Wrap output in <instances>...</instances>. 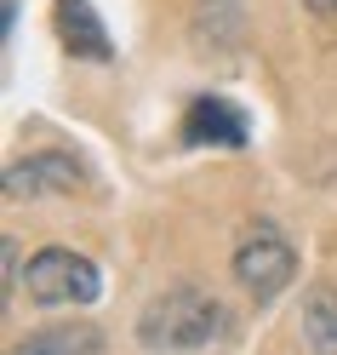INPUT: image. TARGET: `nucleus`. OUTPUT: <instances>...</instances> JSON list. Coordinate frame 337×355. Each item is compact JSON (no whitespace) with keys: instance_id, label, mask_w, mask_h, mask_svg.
<instances>
[{"instance_id":"f257e3e1","label":"nucleus","mask_w":337,"mask_h":355,"mask_svg":"<svg viewBox=\"0 0 337 355\" xmlns=\"http://www.w3.org/2000/svg\"><path fill=\"white\" fill-rule=\"evenodd\" d=\"M223 332H229V309L206 286H172V293L149 298L138 315V344L154 355L212 349V344H223Z\"/></svg>"},{"instance_id":"f03ea898","label":"nucleus","mask_w":337,"mask_h":355,"mask_svg":"<svg viewBox=\"0 0 337 355\" xmlns=\"http://www.w3.org/2000/svg\"><path fill=\"white\" fill-rule=\"evenodd\" d=\"M235 281H240L257 304H275L286 286L298 281V247H291L275 224H252L246 241L235 247Z\"/></svg>"},{"instance_id":"7ed1b4c3","label":"nucleus","mask_w":337,"mask_h":355,"mask_svg":"<svg viewBox=\"0 0 337 355\" xmlns=\"http://www.w3.org/2000/svg\"><path fill=\"white\" fill-rule=\"evenodd\" d=\"M24 286H29L35 304L57 309V304H92L103 293V275H98L92 258H80L69 247H40L24 270Z\"/></svg>"},{"instance_id":"20e7f679","label":"nucleus","mask_w":337,"mask_h":355,"mask_svg":"<svg viewBox=\"0 0 337 355\" xmlns=\"http://www.w3.org/2000/svg\"><path fill=\"white\" fill-rule=\"evenodd\" d=\"M183 144L189 149H246L252 138V121H246V109L223 92H200L189 109H183Z\"/></svg>"},{"instance_id":"39448f33","label":"nucleus","mask_w":337,"mask_h":355,"mask_svg":"<svg viewBox=\"0 0 337 355\" xmlns=\"http://www.w3.org/2000/svg\"><path fill=\"white\" fill-rule=\"evenodd\" d=\"M75 184H86V166L75 161V155H57V149L6 166V195H12V201H24V195H63Z\"/></svg>"},{"instance_id":"423d86ee","label":"nucleus","mask_w":337,"mask_h":355,"mask_svg":"<svg viewBox=\"0 0 337 355\" xmlns=\"http://www.w3.org/2000/svg\"><path fill=\"white\" fill-rule=\"evenodd\" d=\"M52 24H57V40H63L75 58H86V63H109V58H115V40H109V29L98 24V6H92V0H57V6H52Z\"/></svg>"},{"instance_id":"0eeeda50","label":"nucleus","mask_w":337,"mask_h":355,"mask_svg":"<svg viewBox=\"0 0 337 355\" xmlns=\"http://www.w3.org/2000/svg\"><path fill=\"white\" fill-rule=\"evenodd\" d=\"M298 327H303V338H309L314 355H337V293L331 286H314V293L303 298Z\"/></svg>"},{"instance_id":"6e6552de","label":"nucleus","mask_w":337,"mask_h":355,"mask_svg":"<svg viewBox=\"0 0 337 355\" xmlns=\"http://www.w3.org/2000/svg\"><path fill=\"white\" fill-rule=\"evenodd\" d=\"M92 349H98L92 327H52V332H40V338L17 344L12 355H92Z\"/></svg>"},{"instance_id":"1a4fd4ad","label":"nucleus","mask_w":337,"mask_h":355,"mask_svg":"<svg viewBox=\"0 0 337 355\" xmlns=\"http://www.w3.org/2000/svg\"><path fill=\"white\" fill-rule=\"evenodd\" d=\"M17 286H24V263H17V241L6 235V298L17 293Z\"/></svg>"},{"instance_id":"9d476101","label":"nucleus","mask_w":337,"mask_h":355,"mask_svg":"<svg viewBox=\"0 0 337 355\" xmlns=\"http://www.w3.org/2000/svg\"><path fill=\"white\" fill-rule=\"evenodd\" d=\"M314 12H326V17H337V0H309Z\"/></svg>"}]
</instances>
